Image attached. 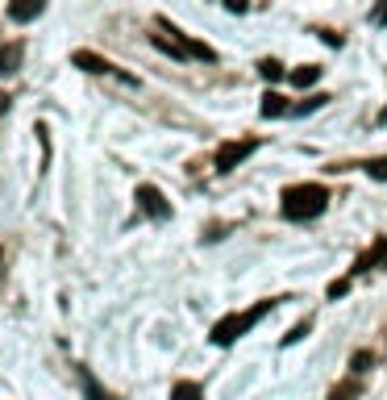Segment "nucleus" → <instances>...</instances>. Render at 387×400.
<instances>
[{"label":"nucleus","instance_id":"f257e3e1","mask_svg":"<svg viewBox=\"0 0 387 400\" xmlns=\"http://www.w3.org/2000/svg\"><path fill=\"white\" fill-rule=\"evenodd\" d=\"M325 205H329V192L321 183H292L283 192V217L288 222H312V217L325 213Z\"/></svg>","mask_w":387,"mask_h":400},{"label":"nucleus","instance_id":"f03ea898","mask_svg":"<svg viewBox=\"0 0 387 400\" xmlns=\"http://www.w3.org/2000/svg\"><path fill=\"white\" fill-rule=\"evenodd\" d=\"M271 309H275V301H258L254 309H242V313H233V317H221V321L213 325V334H209L213 346H233V342H238L250 325H258Z\"/></svg>","mask_w":387,"mask_h":400},{"label":"nucleus","instance_id":"7ed1b4c3","mask_svg":"<svg viewBox=\"0 0 387 400\" xmlns=\"http://www.w3.org/2000/svg\"><path fill=\"white\" fill-rule=\"evenodd\" d=\"M258 150V138H242V142H225L221 150H216V171L225 176V171H233L242 159H250Z\"/></svg>","mask_w":387,"mask_h":400},{"label":"nucleus","instance_id":"20e7f679","mask_svg":"<svg viewBox=\"0 0 387 400\" xmlns=\"http://www.w3.org/2000/svg\"><path fill=\"white\" fill-rule=\"evenodd\" d=\"M137 205H142V213L146 217H159V222H167L171 217V205L163 200V192L159 188H150V183H142L137 188Z\"/></svg>","mask_w":387,"mask_h":400},{"label":"nucleus","instance_id":"39448f33","mask_svg":"<svg viewBox=\"0 0 387 400\" xmlns=\"http://www.w3.org/2000/svg\"><path fill=\"white\" fill-rule=\"evenodd\" d=\"M379 259H387V238H379V242H371L358 259H354V267L350 271H371V267L379 263Z\"/></svg>","mask_w":387,"mask_h":400},{"label":"nucleus","instance_id":"423d86ee","mask_svg":"<svg viewBox=\"0 0 387 400\" xmlns=\"http://www.w3.org/2000/svg\"><path fill=\"white\" fill-rule=\"evenodd\" d=\"M71 63H75L80 71H87V75H104V71H109V63H104L100 54H92V50H75Z\"/></svg>","mask_w":387,"mask_h":400},{"label":"nucleus","instance_id":"0eeeda50","mask_svg":"<svg viewBox=\"0 0 387 400\" xmlns=\"http://www.w3.org/2000/svg\"><path fill=\"white\" fill-rule=\"evenodd\" d=\"M21 42H8L0 46V75H17V67H21Z\"/></svg>","mask_w":387,"mask_h":400},{"label":"nucleus","instance_id":"6e6552de","mask_svg":"<svg viewBox=\"0 0 387 400\" xmlns=\"http://www.w3.org/2000/svg\"><path fill=\"white\" fill-rule=\"evenodd\" d=\"M42 13H46L42 0H30V4H21V0H17V4H8V17H13V21H38Z\"/></svg>","mask_w":387,"mask_h":400},{"label":"nucleus","instance_id":"1a4fd4ad","mask_svg":"<svg viewBox=\"0 0 387 400\" xmlns=\"http://www.w3.org/2000/svg\"><path fill=\"white\" fill-rule=\"evenodd\" d=\"M179 46H183V54H188V59H204V63H213V59H216V50H213V46L192 42L188 34H179Z\"/></svg>","mask_w":387,"mask_h":400},{"label":"nucleus","instance_id":"9d476101","mask_svg":"<svg viewBox=\"0 0 387 400\" xmlns=\"http://www.w3.org/2000/svg\"><path fill=\"white\" fill-rule=\"evenodd\" d=\"M288 80H292L296 88H312V84L321 80V67H317V63H304V67H296V71H292Z\"/></svg>","mask_w":387,"mask_h":400},{"label":"nucleus","instance_id":"9b49d317","mask_svg":"<svg viewBox=\"0 0 387 400\" xmlns=\"http://www.w3.org/2000/svg\"><path fill=\"white\" fill-rule=\"evenodd\" d=\"M283 113H288V100L279 92H266L262 96V117H283Z\"/></svg>","mask_w":387,"mask_h":400},{"label":"nucleus","instance_id":"f8f14e48","mask_svg":"<svg viewBox=\"0 0 387 400\" xmlns=\"http://www.w3.org/2000/svg\"><path fill=\"white\" fill-rule=\"evenodd\" d=\"M258 71H262V80H271V84H275V80H283V75H288V67H283V63H279V59H262V63H258Z\"/></svg>","mask_w":387,"mask_h":400},{"label":"nucleus","instance_id":"ddd939ff","mask_svg":"<svg viewBox=\"0 0 387 400\" xmlns=\"http://www.w3.org/2000/svg\"><path fill=\"white\" fill-rule=\"evenodd\" d=\"M150 42H154V50H163V54H171V59H188L183 46L171 42V38H163V34H150Z\"/></svg>","mask_w":387,"mask_h":400},{"label":"nucleus","instance_id":"4468645a","mask_svg":"<svg viewBox=\"0 0 387 400\" xmlns=\"http://www.w3.org/2000/svg\"><path fill=\"white\" fill-rule=\"evenodd\" d=\"M367 176H371V179H387V154H383V159H371V163H367Z\"/></svg>","mask_w":387,"mask_h":400},{"label":"nucleus","instance_id":"2eb2a0df","mask_svg":"<svg viewBox=\"0 0 387 400\" xmlns=\"http://www.w3.org/2000/svg\"><path fill=\"white\" fill-rule=\"evenodd\" d=\"M354 396H358V388H354V384H338V388L329 392V400H354Z\"/></svg>","mask_w":387,"mask_h":400},{"label":"nucleus","instance_id":"dca6fc26","mask_svg":"<svg viewBox=\"0 0 387 400\" xmlns=\"http://www.w3.org/2000/svg\"><path fill=\"white\" fill-rule=\"evenodd\" d=\"M308 329H312V321H300V325H296L292 334H283V346H292V342H300V338L308 334Z\"/></svg>","mask_w":387,"mask_h":400},{"label":"nucleus","instance_id":"f3484780","mask_svg":"<svg viewBox=\"0 0 387 400\" xmlns=\"http://www.w3.org/2000/svg\"><path fill=\"white\" fill-rule=\"evenodd\" d=\"M371 363H375V355H371V351H358V355L350 358V367H354V371H367Z\"/></svg>","mask_w":387,"mask_h":400},{"label":"nucleus","instance_id":"a211bd4d","mask_svg":"<svg viewBox=\"0 0 387 400\" xmlns=\"http://www.w3.org/2000/svg\"><path fill=\"white\" fill-rule=\"evenodd\" d=\"M175 400H200V388H196V384H179V388H175Z\"/></svg>","mask_w":387,"mask_h":400},{"label":"nucleus","instance_id":"6ab92c4d","mask_svg":"<svg viewBox=\"0 0 387 400\" xmlns=\"http://www.w3.org/2000/svg\"><path fill=\"white\" fill-rule=\"evenodd\" d=\"M84 388H87V392H92V396H96V400H109V396H104V392H100V384H96L92 375H84Z\"/></svg>","mask_w":387,"mask_h":400},{"label":"nucleus","instance_id":"aec40b11","mask_svg":"<svg viewBox=\"0 0 387 400\" xmlns=\"http://www.w3.org/2000/svg\"><path fill=\"white\" fill-rule=\"evenodd\" d=\"M321 104H325V96H312V100H304L296 113H312V109H321Z\"/></svg>","mask_w":387,"mask_h":400},{"label":"nucleus","instance_id":"412c9836","mask_svg":"<svg viewBox=\"0 0 387 400\" xmlns=\"http://www.w3.org/2000/svg\"><path fill=\"white\" fill-rule=\"evenodd\" d=\"M345 288H350V279H333L329 284V296H345Z\"/></svg>","mask_w":387,"mask_h":400},{"label":"nucleus","instance_id":"4be33fe9","mask_svg":"<svg viewBox=\"0 0 387 400\" xmlns=\"http://www.w3.org/2000/svg\"><path fill=\"white\" fill-rule=\"evenodd\" d=\"M375 21H379V25L387 21V4H383V8H375Z\"/></svg>","mask_w":387,"mask_h":400}]
</instances>
